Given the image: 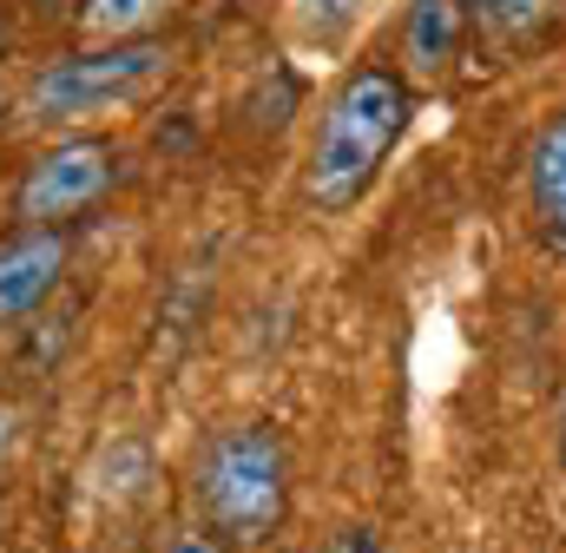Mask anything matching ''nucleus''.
Here are the masks:
<instances>
[{
	"mask_svg": "<svg viewBox=\"0 0 566 553\" xmlns=\"http://www.w3.org/2000/svg\"><path fill=\"white\" fill-rule=\"evenodd\" d=\"M290 521V448L271 421H231L191 455V528L218 547L258 553Z\"/></svg>",
	"mask_w": 566,
	"mask_h": 553,
	"instance_id": "f257e3e1",
	"label": "nucleus"
},
{
	"mask_svg": "<svg viewBox=\"0 0 566 553\" xmlns=\"http://www.w3.org/2000/svg\"><path fill=\"white\" fill-rule=\"evenodd\" d=\"M416 93L396 66H356L343 73V86L323 100V126L310 138V165H303V198L336 218L349 211L389 165V152L409 133Z\"/></svg>",
	"mask_w": 566,
	"mask_h": 553,
	"instance_id": "f03ea898",
	"label": "nucleus"
},
{
	"mask_svg": "<svg viewBox=\"0 0 566 553\" xmlns=\"http://www.w3.org/2000/svg\"><path fill=\"white\" fill-rule=\"evenodd\" d=\"M165 73H171V40L80 46V53L46 60V66L20 86V119L40 126V133L86 126V119H106V113H119V106L145 100Z\"/></svg>",
	"mask_w": 566,
	"mask_h": 553,
	"instance_id": "7ed1b4c3",
	"label": "nucleus"
},
{
	"mask_svg": "<svg viewBox=\"0 0 566 553\" xmlns=\"http://www.w3.org/2000/svg\"><path fill=\"white\" fill-rule=\"evenodd\" d=\"M113 185H119V152L106 138H60L27 165V178L13 191V218L40 225V231H60L66 218L93 211Z\"/></svg>",
	"mask_w": 566,
	"mask_h": 553,
	"instance_id": "20e7f679",
	"label": "nucleus"
},
{
	"mask_svg": "<svg viewBox=\"0 0 566 553\" xmlns=\"http://www.w3.org/2000/svg\"><path fill=\"white\" fill-rule=\"evenodd\" d=\"M73 264V244L66 231H40V225H20L0 238V330L27 323Z\"/></svg>",
	"mask_w": 566,
	"mask_h": 553,
	"instance_id": "39448f33",
	"label": "nucleus"
},
{
	"mask_svg": "<svg viewBox=\"0 0 566 553\" xmlns=\"http://www.w3.org/2000/svg\"><path fill=\"white\" fill-rule=\"evenodd\" d=\"M468 0H409V20H402V80L416 86H441L461 60V40H468Z\"/></svg>",
	"mask_w": 566,
	"mask_h": 553,
	"instance_id": "423d86ee",
	"label": "nucleus"
},
{
	"mask_svg": "<svg viewBox=\"0 0 566 553\" xmlns=\"http://www.w3.org/2000/svg\"><path fill=\"white\" fill-rule=\"evenodd\" d=\"M527 198H534L541 231L566 244V113L534 138V152H527Z\"/></svg>",
	"mask_w": 566,
	"mask_h": 553,
	"instance_id": "0eeeda50",
	"label": "nucleus"
},
{
	"mask_svg": "<svg viewBox=\"0 0 566 553\" xmlns=\"http://www.w3.org/2000/svg\"><path fill=\"white\" fill-rule=\"evenodd\" d=\"M560 7L566 0H468V20L501 46H527L560 20Z\"/></svg>",
	"mask_w": 566,
	"mask_h": 553,
	"instance_id": "6e6552de",
	"label": "nucleus"
},
{
	"mask_svg": "<svg viewBox=\"0 0 566 553\" xmlns=\"http://www.w3.org/2000/svg\"><path fill=\"white\" fill-rule=\"evenodd\" d=\"M171 0H73V20L113 46V40H151V20H165Z\"/></svg>",
	"mask_w": 566,
	"mask_h": 553,
	"instance_id": "1a4fd4ad",
	"label": "nucleus"
},
{
	"mask_svg": "<svg viewBox=\"0 0 566 553\" xmlns=\"http://www.w3.org/2000/svg\"><path fill=\"white\" fill-rule=\"evenodd\" d=\"M363 13H369V0H296V27H303L310 40H323V46L343 40Z\"/></svg>",
	"mask_w": 566,
	"mask_h": 553,
	"instance_id": "9d476101",
	"label": "nucleus"
},
{
	"mask_svg": "<svg viewBox=\"0 0 566 553\" xmlns=\"http://www.w3.org/2000/svg\"><path fill=\"white\" fill-rule=\"evenodd\" d=\"M323 553H389V534L382 528H343Z\"/></svg>",
	"mask_w": 566,
	"mask_h": 553,
	"instance_id": "9b49d317",
	"label": "nucleus"
},
{
	"mask_svg": "<svg viewBox=\"0 0 566 553\" xmlns=\"http://www.w3.org/2000/svg\"><path fill=\"white\" fill-rule=\"evenodd\" d=\"M165 553H231V547H218L205 528H178V534L165 541Z\"/></svg>",
	"mask_w": 566,
	"mask_h": 553,
	"instance_id": "f8f14e48",
	"label": "nucleus"
},
{
	"mask_svg": "<svg viewBox=\"0 0 566 553\" xmlns=\"http://www.w3.org/2000/svg\"><path fill=\"white\" fill-rule=\"evenodd\" d=\"M7 455H13V415L0 409V468H7Z\"/></svg>",
	"mask_w": 566,
	"mask_h": 553,
	"instance_id": "ddd939ff",
	"label": "nucleus"
},
{
	"mask_svg": "<svg viewBox=\"0 0 566 553\" xmlns=\"http://www.w3.org/2000/svg\"><path fill=\"white\" fill-rule=\"evenodd\" d=\"M554 441H560V468H566V403H560V435Z\"/></svg>",
	"mask_w": 566,
	"mask_h": 553,
	"instance_id": "4468645a",
	"label": "nucleus"
},
{
	"mask_svg": "<svg viewBox=\"0 0 566 553\" xmlns=\"http://www.w3.org/2000/svg\"><path fill=\"white\" fill-rule=\"evenodd\" d=\"M0 46H7V27H0Z\"/></svg>",
	"mask_w": 566,
	"mask_h": 553,
	"instance_id": "2eb2a0df",
	"label": "nucleus"
}]
</instances>
